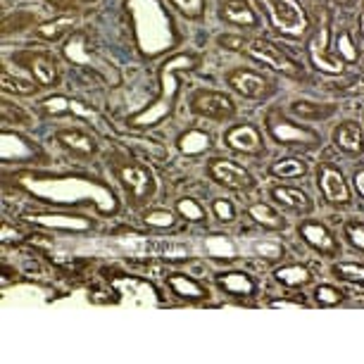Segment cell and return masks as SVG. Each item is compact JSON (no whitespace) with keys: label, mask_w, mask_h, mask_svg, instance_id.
Instances as JSON below:
<instances>
[{"label":"cell","mask_w":364,"mask_h":364,"mask_svg":"<svg viewBox=\"0 0 364 364\" xmlns=\"http://www.w3.org/2000/svg\"><path fill=\"white\" fill-rule=\"evenodd\" d=\"M22 183L46 203H93L102 212H114V193L105 183L84 176H38L24 174Z\"/></svg>","instance_id":"obj_1"},{"label":"cell","mask_w":364,"mask_h":364,"mask_svg":"<svg viewBox=\"0 0 364 364\" xmlns=\"http://www.w3.org/2000/svg\"><path fill=\"white\" fill-rule=\"evenodd\" d=\"M200 65V58L193 53H178L174 58H169L167 63L160 67V95L150 102L146 109H141L139 114H132L127 119L129 127L134 129H150L164 122L174 112V102L178 95V77L186 72H193Z\"/></svg>","instance_id":"obj_2"},{"label":"cell","mask_w":364,"mask_h":364,"mask_svg":"<svg viewBox=\"0 0 364 364\" xmlns=\"http://www.w3.org/2000/svg\"><path fill=\"white\" fill-rule=\"evenodd\" d=\"M127 10L134 22L136 46L141 48L143 55L155 58L174 46V26H171V19L160 5V0H129Z\"/></svg>","instance_id":"obj_3"},{"label":"cell","mask_w":364,"mask_h":364,"mask_svg":"<svg viewBox=\"0 0 364 364\" xmlns=\"http://www.w3.org/2000/svg\"><path fill=\"white\" fill-rule=\"evenodd\" d=\"M264 15L269 17L272 29L286 38H302L310 31V17L300 0H257Z\"/></svg>","instance_id":"obj_4"},{"label":"cell","mask_w":364,"mask_h":364,"mask_svg":"<svg viewBox=\"0 0 364 364\" xmlns=\"http://www.w3.org/2000/svg\"><path fill=\"white\" fill-rule=\"evenodd\" d=\"M65 58L70 60L72 65L88 70L93 77L107 81V84H119V72H117V67L109 63L107 58H102L100 53H95L93 48L88 46L86 31H74L72 33L70 41L65 43Z\"/></svg>","instance_id":"obj_5"},{"label":"cell","mask_w":364,"mask_h":364,"mask_svg":"<svg viewBox=\"0 0 364 364\" xmlns=\"http://www.w3.org/2000/svg\"><path fill=\"white\" fill-rule=\"evenodd\" d=\"M264 127H267V134L274 139V143L286 146V148L312 150L321 143L319 132H314V129H310V127H302V124H298V122L288 119L281 109H272V112H267Z\"/></svg>","instance_id":"obj_6"},{"label":"cell","mask_w":364,"mask_h":364,"mask_svg":"<svg viewBox=\"0 0 364 364\" xmlns=\"http://www.w3.org/2000/svg\"><path fill=\"white\" fill-rule=\"evenodd\" d=\"M114 171L136 208H139V205H146L150 198L155 196L157 183H155L153 171H150L146 164L122 160V162H114Z\"/></svg>","instance_id":"obj_7"},{"label":"cell","mask_w":364,"mask_h":364,"mask_svg":"<svg viewBox=\"0 0 364 364\" xmlns=\"http://www.w3.org/2000/svg\"><path fill=\"white\" fill-rule=\"evenodd\" d=\"M245 53H248L255 63L269 67L274 72H281L284 77H291V79L302 77V67L295 63L286 50H281L277 43H272V41H267V38H250Z\"/></svg>","instance_id":"obj_8"},{"label":"cell","mask_w":364,"mask_h":364,"mask_svg":"<svg viewBox=\"0 0 364 364\" xmlns=\"http://www.w3.org/2000/svg\"><path fill=\"white\" fill-rule=\"evenodd\" d=\"M208 176L215 183L231 191H250L255 188V176L238 162L226 160V157H212L208 162Z\"/></svg>","instance_id":"obj_9"},{"label":"cell","mask_w":364,"mask_h":364,"mask_svg":"<svg viewBox=\"0 0 364 364\" xmlns=\"http://www.w3.org/2000/svg\"><path fill=\"white\" fill-rule=\"evenodd\" d=\"M15 63L19 67H24L29 72V77H33L41 84V88H50L60 84V67L58 60L46 50H22L15 55Z\"/></svg>","instance_id":"obj_10"},{"label":"cell","mask_w":364,"mask_h":364,"mask_svg":"<svg viewBox=\"0 0 364 364\" xmlns=\"http://www.w3.org/2000/svg\"><path fill=\"white\" fill-rule=\"evenodd\" d=\"M191 109L198 117L212 122H229L236 114V102L231 95H226L222 91H198L191 98Z\"/></svg>","instance_id":"obj_11"},{"label":"cell","mask_w":364,"mask_h":364,"mask_svg":"<svg viewBox=\"0 0 364 364\" xmlns=\"http://www.w3.org/2000/svg\"><path fill=\"white\" fill-rule=\"evenodd\" d=\"M43 109L50 117H63V114L81 117V119H86L88 124H93V129H98V132H102V134H109L102 114L98 112V109H93L91 105H86L84 100L67 98V95H53V98L43 100Z\"/></svg>","instance_id":"obj_12"},{"label":"cell","mask_w":364,"mask_h":364,"mask_svg":"<svg viewBox=\"0 0 364 364\" xmlns=\"http://www.w3.org/2000/svg\"><path fill=\"white\" fill-rule=\"evenodd\" d=\"M226 84H229L233 91L243 98H267V95L274 93V81L267 79L264 74H259L255 70H245V67H236L226 74Z\"/></svg>","instance_id":"obj_13"},{"label":"cell","mask_w":364,"mask_h":364,"mask_svg":"<svg viewBox=\"0 0 364 364\" xmlns=\"http://www.w3.org/2000/svg\"><path fill=\"white\" fill-rule=\"evenodd\" d=\"M328 36H331V26H328V17L326 22L319 26V31L310 38V46H307V53H310V63L317 72L324 74H341L346 63L338 58L336 53L328 50Z\"/></svg>","instance_id":"obj_14"},{"label":"cell","mask_w":364,"mask_h":364,"mask_svg":"<svg viewBox=\"0 0 364 364\" xmlns=\"http://www.w3.org/2000/svg\"><path fill=\"white\" fill-rule=\"evenodd\" d=\"M317 186L321 196L331 205H350V186L343 171L331 162H321L317 167Z\"/></svg>","instance_id":"obj_15"},{"label":"cell","mask_w":364,"mask_h":364,"mask_svg":"<svg viewBox=\"0 0 364 364\" xmlns=\"http://www.w3.org/2000/svg\"><path fill=\"white\" fill-rule=\"evenodd\" d=\"M298 233L312 250L319 252V255L336 257L341 252V243L336 240V236L326 229L324 224L312 222V219H305V222L298 226Z\"/></svg>","instance_id":"obj_16"},{"label":"cell","mask_w":364,"mask_h":364,"mask_svg":"<svg viewBox=\"0 0 364 364\" xmlns=\"http://www.w3.org/2000/svg\"><path fill=\"white\" fill-rule=\"evenodd\" d=\"M224 143L236 153L243 155H259L264 153V139L262 132L255 124H238L231 127L229 132L224 134Z\"/></svg>","instance_id":"obj_17"},{"label":"cell","mask_w":364,"mask_h":364,"mask_svg":"<svg viewBox=\"0 0 364 364\" xmlns=\"http://www.w3.org/2000/svg\"><path fill=\"white\" fill-rule=\"evenodd\" d=\"M333 146L350 157H360L364 153V132L360 122L346 119L333 129Z\"/></svg>","instance_id":"obj_18"},{"label":"cell","mask_w":364,"mask_h":364,"mask_svg":"<svg viewBox=\"0 0 364 364\" xmlns=\"http://www.w3.org/2000/svg\"><path fill=\"white\" fill-rule=\"evenodd\" d=\"M219 15H222L224 22L233 26H243V29H257L259 26L257 12L250 8L248 0H224Z\"/></svg>","instance_id":"obj_19"},{"label":"cell","mask_w":364,"mask_h":364,"mask_svg":"<svg viewBox=\"0 0 364 364\" xmlns=\"http://www.w3.org/2000/svg\"><path fill=\"white\" fill-rule=\"evenodd\" d=\"M55 141L65 150H70V153L81 155V157H91L95 155V150H98V143H95L93 136L81 132V129H60V132L55 134Z\"/></svg>","instance_id":"obj_20"},{"label":"cell","mask_w":364,"mask_h":364,"mask_svg":"<svg viewBox=\"0 0 364 364\" xmlns=\"http://www.w3.org/2000/svg\"><path fill=\"white\" fill-rule=\"evenodd\" d=\"M288 112L300 122H324V119H331V117L338 112V105H333V102L293 100L291 105H288Z\"/></svg>","instance_id":"obj_21"},{"label":"cell","mask_w":364,"mask_h":364,"mask_svg":"<svg viewBox=\"0 0 364 364\" xmlns=\"http://www.w3.org/2000/svg\"><path fill=\"white\" fill-rule=\"evenodd\" d=\"M217 284L233 298H252L257 293V281L245 272H226L217 279Z\"/></svg>","instance_id":"obj_22"},{"label":"cell","mask_w":364,"mask_h":364,"mask_svg":"<svg viewBox=\"0 0 364 364\" xmlns=\"http://www.w3.org/2000/svg\"><path fill=\"white\" fill-rule=\"evenodd\" d=\"M272 198L277 200L279 205H284V208L298 212V215H307V212H312V200L310 196L305 193V191L300 188H293V186H277L272 188Z\"/></svg>","instance_id":"obj_23"},{"label":"cell","mask_w":364,"mask_h":364,"mask_svg":"<svg viewBox=\"0 0 364 364\" xmlns=\"http://www.w3.org/2000/svg\"><path fill=\"white\" fill-rule=\"evenodd\" d=\"M33 224L48 226V229H63V231H88L91 222L84 217H72V215H33L29 217Z\"/></svg>","instance_id":"obj_24"},{"label":"cell","mask_w":364,"mask_h":364,"mask_svg":"<svg viewBox=\"0 0 364 364\" xmlns=\"http://www.w3.org/2000/svg\"><path fill=\"white\" fill-rule=\"evenodd\" d=\"M0 84L8 93L15 95H36L41 84L33 77H22V74H12L10 65H3V72H0Z\"/></svg>","instance_id":"obj_25"},{"label":"cell","mask_w":364,"mask_h":364,"mask_svg":"<svg viewBox=\"0 0 364 364\" xmlns=\"http://www.w3.org/2000/svg\"><path fill=\"white\" fill-rule=\"evenodd\" d=\"M167 284L171 291H174V295H178V298H183V300L208 298V288L203 284H198L196 279L186 277V274H171V277H167Z\"/></svg>","instance_id":"obj_26"},{"label":"cell","mask_w":364,"mask_h":364,"mask_svg":"<svg viewBox=\"0 0 364 364\" xmlns=\"http://www.w3.org/2000/svg\"><path fill=\"white\" fill-rule=\"evenodd\" d=\"M74 26H77V17L74 15H63V17H55V19H48V22H43V24H38L36 26V36L41 38V41H60L63 36H67Z\"/></svg>","instance_id":"obj_27"},{"label":"cell","mask_w":364,"mask_h":364,"mask_svg":"<svg viewBox=\"0 0 364 364\" xmlns=\"http://www.w3.org/2000/svg\"><path fill=\"white\" fill-rule=\"evenodd\" d=\"M210 146H212L210 134L200 132V129H191V132H186L181 139H178V150H181L183 155H191V157L203 155L205 150H210Z\"/></svg>","instance_id":"obj_28"},{"label":"cell","mask_w":364,"mask_h":364,"mask_svg":"<svg viewBox=\"0 0 364 364\" xmlns=\"http://www.w3.org/2000/svg\"><path fill=\"white\" fill-rule=\"evenodd\" d=\"M269 174L277 178H300L307 174V162L300 157H281L269 164Z\"/></svg>","instance_id":"obj_29"},{"label":"cell","mask_w":364,"mask_h":364,"mask_svg":"<svg viewBox=\"0 0 364 364\" xmlns=\"http://www.w3.org/2000/svg\"><path fill=\"white\" fill-rule=\"evenodd\" d=\"M248 215H250V219H255V222H257L259 226H264V229H272V231H281V229H286L284 217H281L279 212L274 210V208H269V205H264V203H255V205H250Z\"/></svg>","instance_id":"obj_30"},{"label":"cell","mask_w":364,"mask_h":364,"mask_svg":"<svg viewBox=\"0 0 364 364\" xmlns=\"http://www.w3.org/2000/svg\"><path fill=\"white\" fill-rule=\"evenodd\" d=\"M127 148H132L134 153H139L143 157H148L150 162H167L169 150L157 141L150 139H127Z\"/></svg>","instance_id":"obj_31"},{"label":"cell","mask_w":364,"mask_h":364,"mask_svg":"<svg viewBox=\"0 0 364 364\" xmlns=\"http://www.w3.org/2000/svg\"><path fill=\"white\" fill-rule=\"evenodd\" d=\"M279 284H284L288 288H300V286H307L312 281V274L307 267H300V264H288V267H279L274 272Z\"/></svg>","instance_id":"obj_32"},{"label":"cell","mask_w":364,"mask_h":364,"mask_svg":"<svg viewBox=\"0 0 364 364\" xmlns=\"http://www.w3.org/2000/svg\"><path fill=\"white\" fill-rule=\"evenodd\" d=\"M205 252L215 259H236L238 248L229 236H208V240H205Z\"/></svg>","instance_id":"obj_33"},{"label":"cell","mask_w":364,"mask_h":364,"mask_svg":"<svg viewBox=\"0 0 364 364\" xmlns=\"http://www.w3.org/2000/svg\"><path fill=\"white\" fill-rule=\"evenodd\" d=\"M333 53L338 55L343 63H357V60H360V50L355 48L353 36H350V31H341L338 36H336V48H333Z\"/></svg>","instance_id":"obj_34"},{"label":"cell","mask_w":364,"mask_h":364,"mask_svg":"<svg viewBox=\"0 0 364 364\" xmlns=\"http://www.w3.org/2000/svg\"><path fill=\"white\" fill-rule=\"evenodd\" d=\"M176 212L183 219H188V222H205L208 219V212H205V208L196 198H181V200H176Z\"/></svg>","instance_id":"obj_35"},{"label":"cell","mask_w":364,"mask_h":364,"mask_svg":"<svg viewBox=\"0 0 364 364\" xmlns=\"http://www.w3.org/2000/svg\"><path fill=\"white\" fill-rule=\"evenodd\" d=\"M252 252H255L257 257L269 259V262H277V259L286 255L284 245H281L279 240H255V243H252Z\"/></svg>","instance_id":"obj_36"},{"label":"cell","mask_w":364,"mask_h":364,"mask_svg":"<svg viewBox=\"0 0 364 364\" xmlns=\"http://www.w3.org/2000/svg\"><path fill=\"white\" fill-rule=\"evenodd\" d=\"M343 298H346V295H343L341 288H336V286L321 284V286L314 288V300H317L321 307H333V305H341Z\"/></svg>","instance_id":"obj_37"},{"label":"cell","mask_w":364,"mask_h":364,"mask_svg":"<svg viewBox=\"0 0 364 364\" xmlns=\"http://www.w3.org/2000/svg\"><path fill=\"white\" fill-rule=\"evenodd\" d=\"M26 143H29V141L19 139V136H12L8 132L3 134V148H15V153H12L8 160H24V157L33 155V148L26 146ZM8 160H5V162H8Z\"/></svg>","instance_id":"obj_38"},{"label":"cell","mask_w":364,"mask_h":364,"mask_svg":"<svg viewBox=\"0 0 364 364\" xmlns=\"http://www.w3.org/2000/svg\"><path fill=\"white\" fill-rule=\"evenodd\" d=\"M333 272L338 274L341 279L364 286V264H357V262H338V264L333 267Z\"/></svg>","instance_id":"obj_39"},{"label":"cell","mask_w":364,"mask_h":364,"mask_svg":"<svg viewBox=\"0 0 364 364\" xmlns=\"http://www.w3.org/2000/svg\"><path fill=\"white\" fill-rule=\"evenodd\" d=\"M31 124V117L22 107L12 105L10 100H3V124Z\"/></svg>","instance_id":"obj_40"},{"label":"cell","mask_w":364,"mask_h":364,"mask_svg":"<svg viewBox=\"0 0 364 364\" xmlns=\"http://www.w3.org/2000/svg\"><path fill=\"white\" fill-rule=\"evenodd\" d=\"M169 3L188 19H198L205 12V0H169Z\"/></svg>","instance_id":"obj_41"},{"label":"cell","mask_w":364,"mask_h":364,"mask_svg":"<svg viewBox=\"0 0 364 364\" xmlns=\"http://www.w3.org/2000/svg\"><path fill=\"white\" fill-rule=\"evenodd\" d=\"M174 215H171L169 210H150L146 212V224L148 226H157V229H169V226H174Z\"/></svg>","instance_id":"obj_42"},{"label":"cell","mask_w":364,"mask_h":364,"mask_svg":"<svg viewBox=\"0 0 364 364\" xmlns=\"http://www.w3.org/2000/svg\"><path fill=\"white\" fill-rule=\"evenodd\" d=\"M212 210H215V215H217L219 222L231 224L233 219H236V208H233L231 200H224V198H217V200H212Z\"/></svg>","instance_id":"obj_43"},{"label":"cell","mask_w":364,"mask_h":364,"mask_svg":"<svg viewBox=\"0 0 364 364\" xmlns=\"http://www.w3.org/2000/svg\"><path fill=\"white\" fill-rule=\"evenodd\" d=\"M346 238L355 245L357 250L364 252V222H357V219L348 222L346 224Z\"/></svg>","instance_id":"obj_44"},{"label":"cell","mask_w":364,"mask_h":364,"mask_svg":"<svg viewBox=\"0 0 364 364\" xmlns=\"http://www.w3.org/2000/svg\"><path fill=\"white\" fill-rule=\"evenodd\" d=\"M217 43L226 48V50H238V53H245V48H248L250 38H243L238 36V33H222V36L217 38Z\"/></svg>","instance_id":"obj_45"},{"label":"cell","mask_w":364,"mask_h":364,"mask_svg":"<svg viewBox=\"0 0 364 364\" xmlns=\"http://www.w3.org/2000/svg\"><path fill=\"white\" fill-rule=\"evenodd\" d=\"M272 307H281V310H298V307H305V302L302 300H286V298H281V300H272L269 302Z\"/></svg>","instance_id":"obj_46"},{"label":"cell","mask_w":364,"mask_h":364,"mask_svg":"<svg viewBox=\"0 0 364 364\" xmlns=\"http://www.w3.org/2000/svg\"><path fill=\"white\" fill-rule=\"evenodd\" d=\"M353 181H355V191L360 193V198H364V169H355Z\"/></svg>","instance_id":"obj_47"},{"label":"cell","mask_w":364,"mask_h":364,"mask_svg":"<svg viewBox=\"0 0 364 364\" xmlns=\"http://www.w3.org/2000/svg\"><path fill=\"white\" fill-rule=\"evenodd\" d=\"M333 3L338 5V8H353L355 0H333Z\"/></svg>","instance_id":"obj_48"},{"label":"cell","mask_w":364,"mask_h":364,"mask_svg":"<svg viewBox=\"0 0 364 364\" xmlns=\"http://www.w3.org/2000/svg\"><path fill=\"white\" fill-rule=\"evenodd\" d=\"M360 31H362V36H364V8H362V17H360Z\"/></svg>","instance_id":"obj_49"},{"label":"cell","mask_w":364,"mask_h":364,"mask_svg":"<svg viewBox=\"0 0 364 364\" xmlns=\"http://www.w3.org/2000/svg\"><path fill=\"white\" fill-rule=\"evenodd\" d=\"M48 3H53V5H63L65 0H48Z\"/></svg>","instance_id":"obj_50"}]
</instances>
